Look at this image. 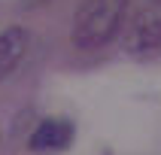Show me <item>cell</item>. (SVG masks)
<instances>
[{
  "mask_svg": "<svg viewBox=\"0 0 161 155\" xmlns=\"http://www.w3.org/2000/svg\"><path fill=\"white\" fill-rule=\"evenodd\" d=\"M128 0H85L73 18V43L79 49H97L109 43L122 27Z\"/></svg>",
  "mask_w": 161,
  "mask_h": 155,
  "instance_id": "1",
  "label": "cell"
},
{
  "mask_svg": "<svg viewBox=\"0 0 161 155\" xmlns=\"http://www.w3.org/2000/svg\"><path fill=\"white\" fill-rule=\"evenodd\" d=\"M125 49L131 55H149L161 49V0L146 3L128 25Z\"/></svg>",
  "mask_w": 161,
  "mask_h": 155,
  "instance_id": "2",
  "label": "cell"
},
{
  "mask_svg": "<svg viewBox=\"0 0 161 155\" xmlns=\"http://www.w3.org/2000/svg\"><path fill=\"white\" fill-rule=\"evenodd\" d=\"M70 140H73V125L70 122H64V119H46L31 134V149L36 155H52V152L67 149Z\"/></svg>",
  "mask_w": 161,
  "mask_h": 155,
  "instance_id": "3",
  "label": "cell"
},
{
  "mask_svg": "<svg viewBox=\"0 0 161 155\" xmlns=\"http://www.w3.org/2000/svg\"><path fill=\"white\" fill-rule=\"evenodd\" d=\"M25 52H27V30L6 27L0 34V82H6L15 73V67L21 64Z\"/></svg>",
  "mask_w": 161,
  "mask_h": 155,
  "instance_id": "4",
  "label": "cell"
}]
</instances>
